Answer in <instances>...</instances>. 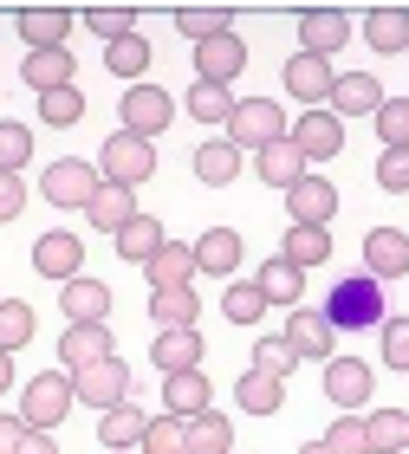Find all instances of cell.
Instances as JSON below:
<instances>
[{"label":"cell","instance_id":"20","mask_svg":"<svg viewBox=\"0 0 409 454\" xmlns=\"http://www.w3.org/2000/svg\"><path fill=\"white\" fill-rule=\"evenodd\" d=\"M143 435H150V416H143L137 403H117L98 416V442H105V454H137Z\"/></svg>","mask_w":409,"mask_h":454},{"label":"cell","instance_id":"44","mask_svg":"<svg viewBox=\"0 0 409 454\" xmlns=\"http://www.w3.org/2000/svg\"><path fill=\"white\" fill-rule=\"evenodd\" d=\"M27 162H33V130H27V123H13V117H0V169L20 176Z\"/></svg>","mask_w":409,"mask_h":454},{"label":"cell","instance_id":"34","mask_svg":"<svg viewBox=\"0 0 409 454\" xmlns=\"http://www.w3.org/2000/svg\"><path fill=\"white\" fill-rule=\"evenodd\" d=\"M364 435H371V454H403L409 448V409H364Z\"/></svg>","mask_w":409,"mask_h":454},{"label":"cell","instance_id":"22","mask_svg":"<svg viewBox=\"0 0 409 454\" xmlns=\"http://www.w3.org/2000/svg\"><path fill=\"white\" fill-rule=\"evenodd\" d=\"M137 215H143V208H137V189H117V182H98V195L85 201V221H91V227H105L111 240L124 234Z\"/></svg>","mask_w":409,"mask_h":454},{"label":"cell","instance_id":"33","mask_svg":"<svg viewBox=\"0 0 409 454\" xmlns=\"http://www.w3.org/2000/svg\"><path fill=\"white\" fill-rule=\"evenodd\" d=\"M150 318H156V332H195V318H201L195 286H182V293H150Z\"/></svg>","mask_w":409,"mask_h":454},{"label":"cell","instance_id":"37","mask_svg":"<svg viewBox=\"0 0 409 454\" xmlns=\"http://www.w3.org/2000/svg\"><path fill=\"white\" fill-rule=\"evenodd\" d=\"M162 240H169V234H162V221H156V215H137L124 234H117V254H124L130 266H150Z\"/></svg>","mask_w":409,"mask_h":454},{"label":"cell","instance_id":"56","mask_svg":"<svg viewBox=\"0 0 409 454\" xmlns=\"http://www.w3.org/2000/svg\"><path fill=\"white\" fill-rule=\"evenodd\" d=\"M299 454H332V448H325V442H305V448H299Z\"/></svg>","mask_w":409,"mask_h":454},{"label":"cell","instance_id":"17","mask_svg":"<svg viewBox=\"0 0 409 454\" xmlns=\"http://www.w3.org/2000/svg\"><path fill=\"white\" fill-rule=\"evenodd\" d=\"M383 98H390V91H383L371 72H338L332 105H325V111H332L338 123H344V117H377V111H383Z\"/></svg>","mask_w":409,"mask_h":454},{"label":"cell","instance_id":"5","mask_svg":"<svg viewBox=\"0 0 409 454\" xmlns=\"http://www.w3.org/2000/svg\"><path fill=\"white\" fill-rule=\"evenodd\" d=\"M98 176H105V182H117V189H143V182L156 176V143H143V137H130V130L105 137Z\"/></svg>","mask_w":409,"mask_h":454},{"label":"cell","instance_id":"36","mask_svg":"<svg viewBox=\"0 0 409 454\" xmlns=\"http://www.w3.org/2000/svg\"><path fill=\"white\" fill-rule=\"evenodd\" d=\"M234 403L248 409V416H273V409L286 403V383H279V377H267V370H248V377L234 383Z\"/></svg>","mask_w":409,"mask_h":454},{"label":"cell","instance_id":"23","mask_svg":"<svg viewBox=\"0 0 409 454\" xmlns=\"http://www.w3.org/2000/svg\"><path fill=\"white\" fill-rule=\"evenodd\" d=\"M13 27H20V39H27V52H59L72 39V13L66 7H27Z\"/></svg>","mask_w":409,"mask_h":454},{"label":"cell","instance_id":"54","mask_svg":"<svg viewBox=\"0 0 409 454\" xmlns=\"http://www.w3.org/2000/svg\"><path fill=\"white\" fill-rule=\"evenodd\" d=\"M20 454H59V442L46 435V428H27V442H20Z\"/></svg>","mask_w":409,"mask_h":454},{"label":"cell","instance_id":"25","mask_svg":"<svg viewBox=\"0 0 409 454\" xmlns=\"http://www.w3.org/2000/svg\"><path fill=\"white\" fill-rule=\"evenodd\" d=\"M201 409H215L208 403V370H176V377H162V416H201Z\"/></svg>","mask_w":409,"mask_h":454},{"label":"cell","instance_id":"16","mask_svg":"<svg viewBox=\"0 0 409 454\" xmlns=\"http://www.w3.org/2000/svg\"><path fill=\"white\" fill-rule=\"evenodd\" d=\"M286 215H293V227H325L338 215V189L325 176H299L293 189H286Z\"/></svg>","mask_w":409,"mask_h":454},{"label":"cell","instance_id":"4","mask_svg":"<svg viewBox=\"0 0 409 454\" xmlns=\"http://www.w3.org/2000/svg\"><path fill=\"white\" fill-rule=\"evenodd\" d=\"M117 117H124V130L130 137H143V143H156L162 130H169V123L182 117V105L162 85H150V78H143V85H130L124 91V105H117Z\"/></svg>","mask_w":409,"mask_h":454},{"label":"cell","instance_id":"8","mask_svg":"<svg viewBox=\"0 0 409 454\" xmlns=\"http://www.w3.org/2000/svg\"><path fill=\"white\" fill-rule=\"evenodd\" d=\"M72 396L85 403V409H117V403H130V364L124 357H105V364H91V370H78L72 377Z\"/></svg>","mask_w":409,"mask_h":454},{"label":"cell","instance_id":"55","mask_svg":"<svg viewBox=\"0 0 409 454\" xmlns=\"http://www.w3.org/2000/svg\"><path fill=\"white\" fill-rule=\"evenodd\" d=\"M13 389V350H0V396Z\"/></svg>","mask_w":409,"mask_h":454},{"label":"cell","instance_id":"3","mask_svg":"<svg viewBox=\"0 0 409 454\" xmlns=\"http://www.w3.org/2000/svg\"><path fill=\"white\" fill-rule=\"evenodd\" d=\"M72 403H78V396H72V370H39V377L20 389V422L52 435V428L72 416Z\"/></svg>","mask_w":409,"mask_h":454},{"label":"cell","instance_id":"32","mask_svg":"<svg viewBox=\"0 0 409 454\" xmlns=\"http://www.w3.org/2000/svg\"><path fill=\"white\" fill-rule=\"evenodd\" d=\"M279 260L286 266H325L332 260V227H286V240H279Z\"/></svg>","mask_w":409,"mask_h":454},{"label":"cell","instance_id":"29","mask_svg":"<svg viewBox=\"0 0 409 454\" xmlns=\"http://www.w3.org/2000/svg\"><path fill=\"white\" fill-rule=\"evenodd\" d=\"M20 72H27V85L46 98V91H66L72 78H78V59H72V46H59V52H27V66H20Z\"/></svg>","mask_w":409,"mask_h":454},{"label":"cell","instance_id":"18","mask_svg":"<svg viewBox=\"0 0 409 454\" xmlns=\"http://www.w3.org/2000/svg\"><path fill=\"white\" fill-rule=\"evenodd\" d=\"M143 279H150V293H182V286H195V279H201V266H195V247H182V240H162V247H156V260L143 266Z\"/></svg>","mask_w":409,"mask_h":454},{"label":"cell","instance_id":"51","mask_svg":"<svg viewBox=\"0 0 409 454\" xmlns=\"http://www.w3.org/2000/svg\"><path fill=\"white\" fill-rule=\"evenodd\" d=\"M383 364L409 377V318H383Z\"/></svg>","mask_w":409,"mask_h":454},{"label":"cell","instance_id":"7","mask_svg":"<svg viewBox=\"0 0 409 454\" xmlns=\"http://www.w3.org/2000/svg\"><path fill=\"white\" fill-rule=\"evenodd\" d=\"M377 396V370L364 357H332L325 364V403L338 409V416H364Z\"/></svg>","mask_w":409,"mask_h":454},{"label":"cell","instance_id":"12","mask_svg":"<svg viewBox=\"0 0 409 454\" xmlns=\"http://www.w3.org/2000/svg\"><path fill=\"white\" fill-rule=\"evenodd\" d=\"M332 85H338L332 59H312V52H293V59H286V91H293L305 111H325V105H332Z\"/></svg>","mask_w":409,"mask_h":454},{"label":"cell","instance_id":"57","mask_svg":"<svg viewBox=\"0 0 409 454\" xmlns=\"http://www.w3.org/2000/svg\"><path fill=\"white\" fill-rule=\"evenodd\" d=\"M403 59H409V52H403Z\"/></svg>","mask_w":409,"mask_h":454},{"label":"cell","instance_id":"2","mask_svg":"<svg viewBox=\"0 0 409 454\" xmlns=\"http://www.w3.org/2000/svg\"><path fill=\"white\" fill-rule=\"evenodd\" d=\"M293 137V117H286L273 98H234V117H228V143L240 156H260L267 143Z\"/></svg>","mask_w":409,"mask_h":454},{"label":"cell","instance_id":"27","mask_svg":"<svg viewBox=\"0 0 409 454\" xmlns=\"http://www.w3.org/2000/svg\"><path fill=\"white\" fill-rule=\"evenodd\" d=\"M150 364L162 370V377L201 370V332H150Z\"/></svg>","mask_w":409,"mask_h":454},{"label":"cell","instance_id":"14","mask_svg":"<svg viewBox=\"0 0 409 454\" xmlns=\"http://www.w3.org/2000/svg\"><path fill=\"white\" fill-rule=\"evenodd\" d=\"M364 273H371L377 286H390L409 273V234L403 227H371L364 234Z\"/></svg>","mask_w":409,"mask_h":454},{"label":"cell","instance_id":"38","mask_svg":"<svg viewBox=\"0 0 409 454\" xmlns=\"http://www.w3.org/2000/svg\"><path fill=\"white\" fill-rule=\"evenodd\" d=\"M176 33L182 39H221V33H234V7H182L176 13Z\"/></svg>","mask_w":409,"mask_h":454},{"label":"cell","instance_id":"52","mask_svg":"<svg viewBox=\"0 0 409 454\" xmlns=\"http://www.w3.org/2000/svg\"><path fill=\"white\" fill-rule=\"evenodd\" d=\"M20 208H27V182L0 169V227H7V221H20Z\"/></svg>","mask_w":409,"mask_h":454},{"label":"cell","instance_id":"40","mask_svg":"<svg viewBox=\"0 0 409 454\" xmlns=\"http://www.w3.org/2000/svg\"><path fill=\"white\" fill-rule=\"evenodd\" d=\"M267 312H273V305L260 299V286H254V279H234L228 293H221V318H228V325H260Z\"/></svg>","mask_w":409,"mask_h":454},{"label":"cell","instance_id":"10","mask_svg":"<svg viewBox=\"0 0 409 454\" xmlns=\"http://www.w3.org/2000/svg\"><path fill=\"white\" fill-rule=\"evenodd\" d=\"M78 266H85V240L66 234V227H52V234H39V240H33V273H39V279L72 286V279H78Z\"/></svg>","mask_w":409,"mask_h":454},{"label":"cell","instance_id":"11","mask_svg":"<svg viewBox=\"0 0 409 454\" xmlns=\"http://www.w3.org/2000/svg\"><path fill=\"white\" fill-rule=\"evenodd\" d=\"M286 344H293V357H319V364L338 357V332H332V318H325L319 305H293V318H286Z\"/></svg>","mask_w":409,"mask_h":454},{"label":"cell","instance_id":"39","mask_svg":"<svg viewBox=\"0 0 409 454\" xmlns=\"http://www.w3.org/2000/svg\"><path fill=\"white\" fill-rule=\"evenodd\" d=\"M182 111H189L195 123H228L234 117V91L228 85H201V78H195L189 98H182Z\"/></svg>","mask_w":409,"mask_h":454},{"label":"cell","instance_id":"28","mask_svg":"<svg viewBox=\"0 0 409 454\" xmlns=\"http://www.w3.org/2000/svg\"><path fill=\"white\" fill-rule=\"evenodd\" d=\"M254 169H260V182H267V189H279V195H286L299 176H312V162H305V156L293 150V137H286V143H267V150L254 156Z\"/></svg>","mask_w":409,"mask_h":454},{"label":"cell","instance_id":"35","mask_svg":"<svg viewBox=\"0 0 409 454\" xmlns=\"http://www.w3.org/2000/svg\"><path fill=\"white\" fill-rule=\"evenodd\" d=\"M189 454H234V422L221 416V409L189 416Z\"/></svg>","mask_w":409,"mask_h":454},{"label":"cell","instance_id":"49","mask_svg":"<svg viewBox=\"0 0 409 454\" xmlns=\"http://www.w3.org/2000/svg\"><path fill=\"white\" fill-rule=\"evenodd\" d=\"M299 357H293V344H286V338H260L254 344V370H267V377H279L286 383V370H293Z\"/></svg>","mask_w":409,"mask_h":454},{"label":"cell","instance_id":"24","mask_svg":"<svg viewBox=\"0 0 409 454\" xmlns=\"http://www.w3.org/2000/svg\"><path fill=\"white\" fill-rule=\"evenodd\" d=\"M364 46L383 59H403L409 52V7H371L364 13Z\"/></svg>","mask_w":409,"mask_h":454},{"label":"cell","instance_id":"1","mask_svg":"<svg viewBox=\"0 0 409 454\" xmlns=\"http://www.w3.org/2000/svg\"><path fill=\"white\" fill-rule=\"evenodd\" d=\"M319 312L332 318V332H383V286L371 273H338L332 286H325V299H319Z\"/></svg>","mask_w":409,"mask_h":454},{"label":"cell","instance_id":"41","mask_svg":"<svg viewBox=\"0 0 409 454\" xmlns=\"http://www.w3.org/2000/svg\"><path fill=\"white\" fill-rule=\"evenodd\" d=\"M39 332V312L27 299H0V350H27Z\"/></svg>","mask_w":409,"mask_h":454},{"label":"cell","instance_id":"26","mask_svg":"<svg viewBox=\"0 0 409 454\" xmlns=\"http://www.w3.org/2000/svg\"><path fill=\"white\" fill-rule=\"evenodd\" d=\"M189 247H195V266L208 279H228L240 266V234H234V227H208V234H195Z\"/></svg>","mask_w":409,"mask_h":454},{"label":"cell","instance_id":"48","mask_svg":"<svg viewBox=\"0 0 409 454\" xmlns=\"http://www.w3.org/2000/svg\"><path fill=\"white\" fill-rule=\"evenodd\" d=\"M325 448L332 454H371V435H364V416H338L325 428Z\"/></svg>","mask_w":409,"mask_h":454},{"label":"cell","instance_id":"31","mask_svg":"<svg viewBox=\"0 0 409 454\" xmlns=\"http://www.w3.org/2000/svg\"><path fill=\"white\" fill-rule=\"evenodd\" d=\"M189 162H195V176L208 182V189H228V182H234L240 169H248V162H240V150H234L228 137H208V143H201V150H195Z\"/></svg>","mask_w":409,"mask_h":454},{"label":"cell","instance_id":"19","mask_svg":"<svg viewBox=\"0 0 409 454\" xmlns=\"http://www.w3.org/2000/svg\"><path fill=\"white\" fill-rule=\"evenodd\" d=\"M117 357V344H111V325H66V338H59V364L72 370H91V364H105Z\"/></svg>","mask_w":409,"mask_h":454},{"label":"cell","instance_id":"15","mask_svg":"<svg viewBox=\"0 0 409 454\" xmlns=\"http://www.w3.org/2000/svg\"><path fill=\"white\" fill-rule=\"evenodd\" d=\"M293 150H299L305 162H332V156L344 150V123H338L332 111H299V117H293Z\"/></svg>","mask_w":409,"mask_h":454},{"label":"cell","instance_id":"13","mask_svg":"<svg viewBox=\"0 0 409 454\" xmlns=\"http://www.w3.org/2000/svg\"><path fill=\"white\" fill-rule=\"evenodd\" d=\"M351 46V13H338V7H312V13H299V52H312V59H332Z\"/></svg>","mask_w":409,"mask_h":454},{"label":"cell","instance_id":"58","mask_svg":"<svg viewBox=\"0 0 409 454\" xmlns=\"http://www.w3.org/2000/svg\"><path fill=\"white\" fill-rule=\"evenodd\" d=\"M403 318H409V312H403Z\"/></svg>","mask_w":409,"mask_h":454},{"label":"cell","instance_id":"30","mask_svg":"<svg viewBox=\"0 0 409 454\" xmlns=\"http://www.w3.org/2000/svg\"><path fill=\"white\" fill-rule=\"evenodd\" d=\"M254 286H260V299H267V305H286V312H293V305L305 299V273H299V266H286L279 254H273V260H260Z\"/></svg>","mask_w":409,"mask_h":454},{"label":"cell","instance_id":"42","mask_svg":"<svg viewBox=\"0 0 409 454\" xmlns=\"http://www.w3.org/2000/svg\"><path fill=\"white\" fill-rule=\"evenodd\" d=\"M150 39L143 33H130V39H117V46H105V66L117 72V78H130V85H143V72H150Z\"/></svg>","mask_w":409,"mask_h":454},{"label":"cell","instance_id":"53","mask_svg":"<svg viewBox=\"0 0 409 454\" xmlns=\"http://www.w3.org/2000/svg\"><path fill=\"white\" fill-rule=\"evenodd\" d=\"M20 442H27V422H20V416H0V454H20Z\"/></svg>","mask_w":409,"mask_h":454},{"label":"cell","instance_id":"47","mask_svg":"<svg viewBox=\"0 0 409 454\" xmlns=\"http://www.w3.org/2000/svg\"><path fill=\"white\" fill-rule=\"evenodd\" d=\"M85 27L105 39V46H117V39H130V33H137V7H91V13H85Z\"/></svg>","mask_w":409,"mask_h":454},{"label":"cell","instance_id":"21","mask_svg":"<svg viewBox=\"0 0 409 454\" xmlns=\"http://www.w3.org/2000/svg\"><path fill=\"white\" fill-rule=\"evenodd\" d=\"M59 312H66L72 325H105L111 318V286L78 273L72 286H59Z\"/></svg>","mask_w":409,"mask_h":454},{"label":"cell","instance_id":"6","mask_svg":"<svg viewBox=\"0 0 409 454\" xmlns=\"http://www.w3.org/2000/svg\"><path fill=\"white\" fill-rule=\"evenodd\" d=\"M98 162H85V156H59V162H46V176H39V195L52 201V208H78L85 215V201L98 195Z\"/></svg>","mask_w":409,"mask_h":454},{"label":"cell","instance_id":"50","mask_svg":"<svg viewBox=\"0 0 409 454\" xmlns=\"http://www.w3.org/2000/svg\"><path fill=\"white\" fill-rule=\"evenodd\" d=\"M377 189L383 195H409V150H383L377 156Z\"/></svg>","mask_w":409,"mask_h":454},{"label":"cell","instance_id":"46","mask_svg":"<svg viewBox=\"0 0 409 454\" xmlns=\"http://www.w3.org/2000/svg\"><path fill=\"white\" fill-rule=\"evenodd\" d=\"M39 117H46L52 130H72V123L85 117V91H78V85H66V91H46V98H39Z\"/></svg>","mask_w":409,"mask_h":454},{"label":"cell","instance_id":"45","mask_svg":"<svg viewBox=\"0 0 409 454\" xmlns=\"http://www.w3.org/2000/svg\"><path fill=\"white\" fill-rule=\"evenodd\" d=\"M371 123H377V143H383V150H409V98H383V111H377Z\"/></svg>","mask_w":409,"mask_h":454},{"label":"cell","instance_id":"43","mask_svg":"<svg viewBox=\"0 0 409 454\" xmlns=\"http://www.w3.org/2000/svg\"><path fill=\"white\" fill-rule=\"evenodd\" d=\"M137 454H189V422L182 416H150V435Z\"/></svg>","mask_w":409,"mask_h":454},{"label":"cell","instance_id":"9","mask_svg":"<svg viewBox=\"0 0 409 454\" xmlns=\"http://www.w3.org/2000/svg\"><path fill=\"white\" fill-rule=\"evenodd\" d=\"M240 72H248V39L240 33H221V39H201L195 46V78L201 85H228L234 91Z\"/></svg>","mask_w":409,"mask_h":454}]
</instances>
